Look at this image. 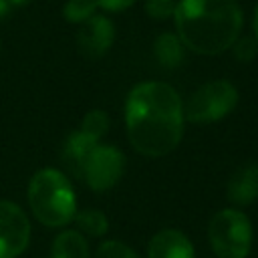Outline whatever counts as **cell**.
<instances>
[{
    "label": "cell",
    "instance_id": "18",
    "mask_svg": "<svg viewBox=\"0 0 258 258\" xmlns=\"http://www.w3.org/2000/svg\"><path fill=\"white\" fill-rule=\"evenodd\" d=\"M232 50L240 62H250L258 54V38L256 36H242V38L238 36L236 42L232 44Z\"/></svg>",
    "mask_w": 258,
    "mask_h": 258
},
{
    "label": "cell",
    "instance_id": "15",
    "mask_svg": "<svg viewBox=\"0 0 258 258\" xmlns=\"http://www.w3.org/2000/svg\"><path fill=\"white\" fill-rule=\"evenodd\" d=\"M85 135H89L91 139L99 141L107 131H109V117L101 111V109H93L83 117V123L79 127Z\"/></svg>",
    "mask_w": 258,
    "mask_h": 258
},
{
    "label": "cell",
    "instance_id": "22",
    "mask_svg": "<svg viewBox=\"0 0 258 258\" xmlns=\"http://www.w3.org/2000/svg\"><path fill=\"white\" fill-rule=\"evenodd\" d=\"M254 34H256V38H258V6H256V10H254Z\"/></svg>",
    "mask_w": 258,
    "mask_h": 258
},
{
    "label": "cell",
    "instance_id": "13",
    "mask_svg": "<svg viewBox=\"0 0 258 258\" xmlns=\"http://www.w3.org/2000/svg\"><path fill=\"white\" fill-rule=\"evenodd\" d=\"M153 54L161 67L173 69V67L181 64V60H183V42L179 40L177 34L163 32L153 42Z\"/></svg>",
    "mask_w": 258,
    "mask_h": 258
},
{
    "label": "cell",
    "instance_id": "5",
    "mask_svg": "<svg viewBox=\"0 0 258 258\" xmlns=\"http://www.w3.org/2000/svg\"><path fill=\"white\" fill-rule=\"evenodd\" d=\"M238 103V91L230 81H210L202 85L183 107V119L191 123H214L224 119Z\"/></svg>",
    "mask_w": 258,
    "mask_h": 258
},
{
    "label": "cell",
    "instance_id": "19",
    "mask_svg": "<svg viewBox=\"0 0 258 258\" xmlns=\"http://www.w3.org/2000/svg\"><path fill=\"white\" fill-rule=\"evenodd\" d=\"M175 8H177V2L175 0H147L145 2V12L151 18H157V20H163V18L173 16L175 14Z\"/></svg>",
    "mask_w": 258,
    "mask_h": 258
},
{
    "label": "cell",
    "instance_id": "2",
    "mask_svg": "<svg viewBox=\"0 0 258 258\" xmlns=\"http://www.w3.org/2000/svg\"><path fill=\"white\" fill-rule=\"evenodd\" d=\"M173 18L183 46L208 56L232 48L244 22L238 0H179Z\"/></svg>",
    "mask_w": 258,
    "mask_h": 258
},
{
    "label": "cell",
    "instance_id": "17",
    "mask_svg": "<svg viewBox=\"0 0 258 258\" xmlns=\"http://www.w3.org/2000/svg\"><path fill=\"white\" fill-rule=\"evenodd\" d=\"M95 258H139V254L135 250H131L127 244L123 242H117V240H109V242H103L99 248H97V254Z\"/></svg>",
    "mask_w": 258,
    "mask_h": 258
},
{
    "label": "cell",
    "instance_id": "11",
    "mask_svg": "<svg viewBox=\"0 0 258 258\" xmlns=\"http://www.w3.org/2000/svg\"><path fill=\"white\" fill-rule=\"evenodd\" d=\"M97 143L99 141L91 139L81 129L73 131L67 137L64 145H62V161L75 177H79V179L83 177V167H85V163H87V159H89V155H91V151Z\"/></svg>",
    "mask_w": 258,
    "mask_h": 258
},
{
    "label": "cell",
    "instance_id": "20",
    "mask_svg": "<svg viewBox=\"0 0 258 258\" xmlns=\"http://www.w3.org/2000/svg\"><path fill=\"white\" fill-rule=\"evenodd\" d=\"M135 0H97V6L99 8H105V10H111V12H117V10H125L133 4Z\"/></svg>",
    "mask_w": 258,
    "mask_h": 258
},
{
    "label": "cell",
    "instance_id": "4",
    "mask_svg": "<svg viewBox=\"0 0 258 258\" xmlns=\"http://www.w3.org/2000/svg\"><path fill=\"white\" fill-rule=\"evenodd\" d=\"M208 240L218 258H246L252 248V224L240 210H222L208 226Z\"/></svg>",
    "mask_w": 258,
    "mask_h": 258
},
{
    "label": "cell",
    "instance_id": "3",
    "mask_svg": "<svg viewBox=\"0 0 258 258\" xmlns=\"http://www.w3.org/2000/svg\"><path fill=\"white\" fill-rule=\"evenodd\" d=\"M28 204L38 222L48 228L67 226L77 214V200L69 177L56 169H40L28 185Z\"/></svg>",
    "mask_w": 258,
    "mask_h": 258
},
{
    "label": "cell",
    "instance_id": "10",
    "mask_svg": "<svg viewBox=\"0 0 258 258\" xmlns=\"http://www.w3.org/2000/svg\"><path fill=\"white\" fill-rule=\"evenodd\" d=\"M228 200L236 206H250L258 200V163H242L228 181Z\"/></svg>",
    "mask_w": 258,
    "mask_h": 258
},
{
    "label": "cell",
    "instance_id": "14",
    "mask_svg": "<svg viewBox=\"0 0 258 258\" xmlns=\"http://www.w3.org/2000/svg\"><path fill=\"white\" fill-rule=\"evenodd\" d=\"M75 222L83 234H89L93 238H99L109 230V220L101 210H83L75 214Z\"/></svg>",
    "mask_w": 258,
    "mask_h": 258
},
{
    "label": "cell",
    "instance_id": "9",
    "mask_svg": "<svg viewBox=\"0 0 258 258\" xmlns=\"http://www.w3.org/2000/svg\"><path fill=\"white\" fill-rule=\"evenodd\" d=\"M147 258H194V246L183 232L165 228L149 240Z\"/></svg>",
    "mask_w": 258,
    "mask_h": 258
},
{
    "label": "cell",
    "instance_id": "12",
    "mask_svg": "<svg viewBox=\"0 0 258 258\" xmlns=\"http://www.w3.org/2000/svg\"><path fill=\"white\" fill-rule=\"evenodd\" d=\"M50 258H89V244L81 232L64 230L54 238Z\"/></svg>",
    "mask_w": 258,
    "mask_h": 258
},
{
    "label": "cell",
    "instance_id": "1",
    "mask_svg": "<svg viewBox=\"0 0 258 258\" xmlns=\"http://www.w3.org/2000/svg\"><path fill=\"white\" fill-rule=\"evenodd\" d=\"M125 123L135 151L147 157L167 155L183 135V103L167 83H139L127 97Z\"/></svg>",
    "mask_w": 258,
    "mask_h": 258
},
{
    "label": "cell",
    "instance_id": "8",
    "mask_svg": "<svg viewBox=\"0 0 258 258\" xmlns=\"http://www.w3.org/2000/svg\"><path fill=\"white\" fill-rule=\"evenodd\" d=\"M115 40V26L103 14H93L81 22L77 32V46L87 58H101Z\"/></svg>",
    "mask_w": 258,
    "mask_h": 258
},
{
    "label": "cell",
    "instance_id": "7",
    "mask_svg": "<svg viewBox=\"0 0 258 258\" xmlns=\"http://www.w3.org/2000/svg\"><path fill=\"white\" fill-rule=\"evenodd\" d=\"M30 240V222L12 202L0 200V258L20 256Z\"/></svg>",
    "mask_w": 258,
    "mask_h": 258
},
{
    "label": "cell",
    "instance_id": "16",
    "mask_svg": "<svg viewBox=\"0 0 258 258\" xmlns=\"http://www.w3.org/2000/svg\"><path fill=\"white\" fill-rule=\"evenodd\" d=\"M97 8V0H67V4L62 6V14L69 22L81 24L87 18H91Z\"/></svg>",
    "mask_w": 258,
    "mask_h": 258
},
{
    "label": "cell",
    "instance_id": "6",
    "mask_svg": "<svg viewBox=\"0 0 258 258\" xmlns=\"http://www.w3.org/2000/svg\"><path fill=\"white\" fill-rule=\"evenodd\" d=\"M123 171H125V155L113 145L97 143L83 167L81 179H85V183L91 189L105 191L111 189L121 179Z\"/></svg>",
    "mask_w": 258,
    "mask_h": 258
},
{
    "label": "cell",
    "instance_id": "21",
    "mask_svg": "<svg viewBox=\"0 0 258 258\" xmlns=\"http://www.w3.org/2000/svg\"><path fill=\"white\" fill-rule=\"evenodd\" d=\"M28 0H0V18L2 16H6L12 8H16V6H20V4H26Z\"/></svg>",
    "mask_w": 258,
    "mask_h": 258
}]
</instances>
